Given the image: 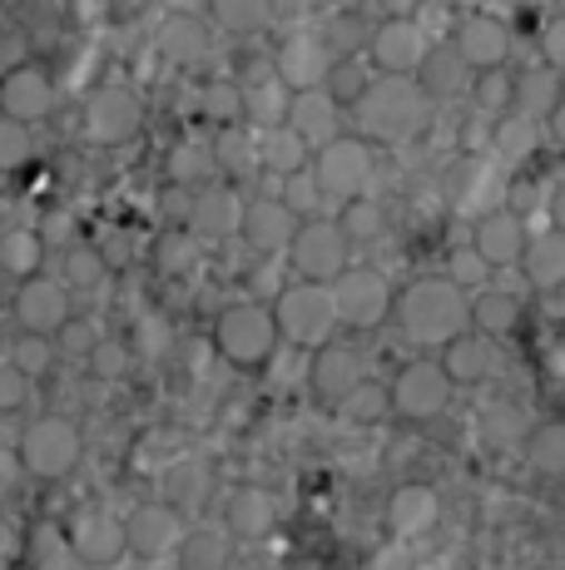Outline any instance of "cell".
Returning <instances> with one entry per match:
<instances>
[{
	"label": "cell",
	"instance_id": "1",
	"mask_svg": "<svg viewBox=\"0 0 565 570\" xmlns=\"http://www.w3.org/2000/svg\"><path fill=\"white\" fill-rule=\"evenodd\" d=\"M397 333L417 347H447L462 333H472V298L462 288H452L442 273L432 278H412L402 293H393V313Z\"/></svg>",
	"mask_w": 565,
	"mask_h": 570
},
{
	"label": "cell",
	"instance_id": "2",
	"mask_svg": "<svg viewBox=\"0 0 565 570\" xmlns=\"http://www.w3.org/2000/svg\"><path fill=\"white\" fill-rule=\"evenodd\" d=\"M357 115V139H363L367 149L373 145H402V139L422 135L432 119V100L422 95L417 80H387V75H377L373 85H367V95L353 105Z\"/></svg>",
	"mask_w": 565,
	"mask_h": 570
},
{
	"label": "cell",
	"instance_id": "3",
	"mask_svg": "<svg viewBox=\"0 0 565 570\" xmlns=\"http://www.w3.org/2000/svg\"><path fill=\"white\" fill-rule=\"evenodd\" d=\"M274 333L278 343H293V347H328L333 333H338V317H333V298L328 288H318V283H288V288H278L274 308Z\"/></svg>",
	"mask_w": 565,
	"mask_h": 570
},
{
	"label": "cell",
	"instance_id": "4",
	"mask_svg": "<svg viewBox=\"0 0 565 570\" xmlns=\"http://www.w3.org/2000/svg\"><path fill=\"white\" fill-rule=\"evenodd\" d=\"M20 456V471H30V476L40 481H65L75 466H80L85 456V436L80 426L70 422V416H36V422L26 426V436H20L16 446Z\"/></svg>",
	"mask_w": 565,
	"mask_h": 570
},
{
	"label": "cell",
	"instance_id": "5",
	"mask_svg": "<svg viewBox=\"0 0 565 570\" xmlns=\"http://www.w3.org/2000/svg\"><path fill=\"white\" fill-rule=\"evenodd\" d=\"M308 174L318 184L323 199H338V204H353L367 194L377 174V149H367L357 135H338L333 145H323L318 155L308 159Z\"/></svg>",
	"mask_w": 565,
	"mask_h": 570
},
{
	"label": "cell",
	"instance_id": "6",
	"mask_svg": "<svg viewBox=\"0 0 565 570\" xmlns=\"http://www.w3.org/2000/svg\"><path fill=\"white\" fill-rule=\"evenodd\" d=\"M328 298H333L338 327L373 333V327H383L387 313H393V283L377 268H367V263H353V268H343L338 278L328 283Z\"/></svg>",
	"mask_w": 565,
	"mask_h": 570
},
{
	"label": "cell",
	"instance_id": "7",
	"mask_svg": "<svg viewBox=\"0 0 565 570\" xmlns=\"http://www.w3.org/2000/svg\"><path fill=\"white\" fill-rule=\"evenodd\" d=\"M214 347L234 367H264L278 347L274 317H268L264 303H228L219 323H214Z\"/></svg>",
	"mask_w": 565,
	"mask_h": 570
},
{
	"label": "cell",
	"instance_id": "8",
	"mask_svg": "<svg viewBox=\"0 0 565 570\" xmlns=\"http://www.w3.org/2000/svg\"><path fill=\"white\" fill-rule=\"evenodd\" d=\"M145 129V100L125 85H100V90L85 95L80 105V135L95 149H119Z\"/></svg>",
	"mask_w": 565,
	"mask_h": 570
},
{
	"label": "cell",
	"instance_id": "9",
	"mask_svg": "<svg viewBox=\"0 0 565 570\" xmlns=\"http://www.w3.org/2000/svg\"><path fill=\"white\" fill-rule=\"evenodd\" d=\"M288 263L298 268V283L328 288L343 268H353V244L343 238V228L333 224V218H308V224H298V234H293Z\"/></svg>",
	"mask_w": 565,
	"mask_h": 570
},
{
	"label": "cell",
	"instance_id": "10",
	"mask_svg": "<svg viewBox=\"0 0 565 570\" xmlns=\"http://www.w3.org/2000/svg\"><path fill=\"white\" fill-rule=\"evenodd\" d=\"M65 546L85 570L119 566L125 561V517H115L110 507H80L65 525Z\"/></svg>",
	"mask_w": 565,
	"mask_h": 570
},
{
	"label": "cell",
	"instance_id": "11",
	"mask_svg": "<svg viewBox=\"0 0 565 570\" xmlns=\"http://www.w3.org/2000/svg\"><path fill=\"white\" fill-rule=\"evenodd\" d=\"M427 50H432L427 30L407 16H393L383 26H373V40H367L373 60L367 65H373V75H387V80H412L422 70V60H427Z\"/></svg>",
	"mask_w": 565,
	"mask_h": 570
},
{
	"label": "cell",
	"instance_id": "12",
	"mask_svg": "<svg viewBox=\"0 0 565 570\" xmlns=\"http://www.w3.org/2000/svg\"><path fill=\"white\" fill-rule=\"evenodd\" d=\"M447 402H452V382L442 377V367L432 357L407 363L387 387V412H397L402 422H432V416L447 412Z\"/></svg>",
	"mask_w": 565,
	"mask_h": 570
},
{
	"label": "cell",
	"instance_id": "13",
	"mask_svg": "<svg viewBox=\"0 0 565 570\" xmlns=\"http://www.w3.org/2000/svg\"><path fill=\"white\" fill-rule=\"evenodd\" d=\"M56 109V75L46 65H10L0 75V119L10 125H40V119Z\"/></svg>",
	"mask_w": 565,
	"mask_h": 570
},
{
	"label": "cell",
	"instance_id": "14",
	"mask_svg": "<svg viewBox=\"0 0 565 570\" xmlns=\"http://www.w3.org/2000/svg\"><path fill=\"white\" fill-rule=\"evenodd\" d=\"M274 75L288 85V95H303V90H323L333 70V50L323 46L318 30H288L274 50Z\"/></svg>",
	"mask_w": 565,
	"mask_h": 570
},
{
	"label": "cell",
	"instance_id": "15",
	"mask_svg": "<svg viewBox=\"0 0 565 570\" xmlns=\"http://www.w3.org/2000/svg\"><path fill=\"white\" fill-rule=\"evenodd\" d=\"M452 55L466 65V70H476V75L502 70V65L511 60V30H506V20L486 16V10H472V16H462V20H456V30H452Z\"/></svg>",
	"mask_w": 565,
	"mask_h": 570
},
{
	"label": "cell",
	"instance_id": "16",
	"mask_svg": "<svg viewBox=\"0 0 565 570\" xmlns=\"http://www.w3.org/2000/svg\"><path fill=\"white\" fill-rule=\"evenodd\" d=\"M75 317L70 293L60 288V278H26L16 288V323L30 337H56Z\"/></svg>",
	"mask_w": 565,
	"mask_h": 570
},
{
	"label": "cell",
	"instance_id": "17",
	"mask_svg": "<svg viewBox=\"0 0 565 570\" xmlns=\"http://www.w3.org/2000/svg\"><path fill=\"white\" fill-rule=\"evenodd\" d=\"M179 535H184L179 511H169L165 501H145L125 521V556L135 551L139 561H159V556H169L179 546Z\"/></svg>",
	"mask_w": 565,
	"mask_h": 570
},
{
	"label": "cell",
	"instance_id": "18",
	"mask_svg": "<svg viewBox=\"0 0 565 570\" xmlns=\"http://www.w3.org/2000/svg\"><path fill=\"white\" fill-rule=\"evenodd\" d=\"M363 382H367V367H363V353H357V347L328 343V347H318V353H313V363H308L313 397L343 402V397H353Z\"/></svg>",
	"mask_w": 565,
	"mask_h": 570
},
{
	"label": "cell",
	"instance_id": "19",
	"mask_svg": "<svg viewBox=\"0 0 565 570\" xmlns=\"http://www.w3.org/2000/svg\"><path fill=\"white\" fill-rule=\"evenodd\" d=\"M293 234H298V218H293L288 208L274 199V194H268V199L244 204V218H238V238H244L254 254H264V258L288 254Z\"/></svg>",
	"mask_w": 565,
	"mask_h": 570
},
{
	"label": "cell",
	"instance_id": "20",
	"mask_svg": "<svg viewBox=\"0 0 565 570\" xmlns=\"http://www.w3.org/2000/svg\"><path fill=\"white\" fill-rule=\"evenodd\" d=\"M521 248H526V224H521L516 208H492V214L476 218L472 254L482 258L486 268H511V263H521Z\"/></svg>",
	"mask_w": 565,
	"mask_h": 570
},
{
	"label": "cell",
	"instance_id": "21",
	"mask_svg": "<svg viewBox=\"0 0 565 570\" xmlns=\"http://www.w3.org/2000/svg\"><path fill=\"white\" fill-rule=\"evenodd\" d=\"M238 218H244V199L234 189H194V204H189V228L184 234L194 244H219V238H234L238 234Z\"/></svg>",
	"mask_w": 565,
	"mask_h": 570
},
{
	"label": "cell",
	"instance_id": "22",
	"mask_svg": "<svg viewBox=\"0 0 565 570\" xmlns=\"http://www.w3.org/2000/svg\"><path fill=\"white\" fill-rule=\"evenodd\" d=\"M282 125H288L293 135L308 145V155H318L323 145H333L338 135H347V129H343V109L333 105L323 90L293 95V100H288V119H282Z\"/></svg>",
	"mask_w": 565,
	"mask_h": 570
},
{
	"label": "cell",
	"instance_id": "23",
	"mask_svg": "<svg viewBox=\"0 0 565 570\" xmlns=\"http://www.w3.org/2000/svg\"><path fill=\"white\" fill-rule=\"evenodd\" d=\"M442 521V497L427 481H402V487L387 497V525L402 535V541H417V535L437 531Z\"/></svg>",
	"mask_w": 565,
	"mask_h": 570
},
{
	"label": "cell",
	"instance_id": "24",
	"mask_svg": "<svg viewBox=\"0 0 565 570\" xmlns=\"http://www.w3.org/2000/svg\"><path fill=\"white\" fill-rule=\"evenodd\" d=\"M238 95H244V125L248 129H274L288 119V85L274 75V65H258L248 80H238Z\"/></svg>",
	"mask_w": 565,
	"mask_h": 570
},
{
	"label": "cell",
	"instance_id": "25",
	"mask_svg": "<svg viewBox=\"0 0 565 570\" xmlns=\"http://www.w3.org/2000/svg\"><path fill=\"white\" fill-rule=\"evenodd\" d=\"M432 363L442 367V377H447L452 387H476V382H486L496 372V347L476 333H462L456 343L442 347V357H432Z\"/></svg>",
	"mask_w": 565,
	"mask_h": 570
},
{
	"label": "cell",
	"instance_id": "26",
	"mask_svg": "<svg viewBox=\"0 0 565 570\" xmlns=\"http://www.w3.org/2000/svg\"><path fill=\"white\" fill-rule=\"evenodd\" d=\"M224 525H228L224 535H234V541H248V546L264 541V535H274V525H278L274 497H268V491H258V487L234 491V497H228V507H224Z\"/></svg>",
	"mask_w": 565,
	"mask_h": 570
},
{
	"label": "cell",
	"instance_id": "27",
	"mask_svg": "<svg viewBox=\"0 0 565 570\" xmlns=\"http://www.w3.org/2000/svg\"><path fill=\"white\" fill-rule=\"evenodd\" d=\"M521 263H526L531 288H541V293L561 288V278H565V238L556 234V228H546V234H526Z\"/></svg>",
	"mask_w": 565,
	"mask_h": 570
},
{
	"label": "cell",
	"instance_id": "28",
	"mask_svg": "<svg viewBox=\"0 0 565 570\" xmlns=\"http://www.w3.org/2000/svg\"><path fill=\"white\" fill-rule=\"evenodd\" d=\"M214 169H224L228 179H248L258 174V135L248 125H224L214 129V145H209Z\"/></svg>",
	"mask_w": 565,
	"mask_h": 570
},
{
	"label": "cell",
	"instance_id": "29",
	"mask_svg": "<svg viewBox=\"0 0 565 570\" xmlns=\"http://www.w3.org/2000/svg\"><path fill=\"white\" fill-rule=\"evenodd\" d=\"M228 561H234V546H228L224 531H209V525L184 531L179 546H174V566L179 570H228Z\"/></svg>",
	"mask_w": 565,
	"mask_h": 570
},
{
	"label": "cell",
	"instance_id": "30",
	"mask_svg": "<svg viewBox=\"0 0 565 570\" xmlns=\"http://www.w3.org/2000/svg\"><path fill=\"white\" fill-rule=\"evenodd\" d=\"M531 436V416L516 407V402L496 397L482 407V442L492 446V452H521Z\"/></svg>",
	"mask_w": 565,
	"mask_h": 570
},
{
	"label": "cell",
	"instance_id": "31",
	"mask_svg": "<svg viewBox=\"0 0 565 570\" xmlns=\"http://www.w3.org/2000/svg\"><path fill=\"white\" fill-rule=\"evenodd\" d=\"M258 135V169L278 174V179H288V174L308 169V145H303L298 135H293L288 125H274V129H254Z\"/></svg>",
	"mask_w": 565,
	"mask_h": 570
},
{
	"label": "cell",
	"instance_id": "32",
	"mask_svg": "<svg viewBox=\"0 0 565 570\" xmlns=\"http://www.w3.org/2000/svg\"><path fill=\"white\" fill-rule=\"evenodd\" d=\"M46 268V244L36 228H0V273L6 278H40Z\"/></svg>",
	"mask_w": 565,
	"mask_h": 570
},
{
	"label": "cell",
	"instance_id": "33",
	"mask_svg": "<svg viewBox=\"0 0 565 570\" xmlns=\"http://www.w3.org/2000/svg\"><path fill=\"white\" fill-rule=\"evenodd\" d=\"M521 323V298L516 293H506V288H482L472 298V333L476 337H506L511 327Z\"/></svg>",
	"mask_w": 565,
	"mask_h": 570
},
{
	"label": "cell",
	"instance_id": "34",
	"mask_svg": "<svg viewBox=\"0 0 565 570\" xmlns=\"http://www.w3.org/2000/svg\"><path fill=\"white\" fill-rule=\"evenodd\" d=\"M556 95H561V85L551 70H531V75H516V80H511V109H516L521 119H531V125L556 109Z\"/></svg>",
	"mask_w": 565,
	"mask_h": 570
},
{
	"label": "cell",
	"instance_id": "35",
	"mask_svg": "<svg viewBox=\"0 0 565 570\" xmlns=\"http://www.w3.org/2000/svg\"><path fill=\"white\" fill-rule=\"evenodd\" d=\"M412 80H417L422 95L437 105V100H452V95L466 85V65L456 60L452 50H427V60H422V70L412 75Z\"/></svg>",
	"mask_w": 565,
	"mask_h": 570
},
{
	"label": "cell",
	"instance_id": "36",
	"mask_svg": "<svg viewBox=\"0 0 565 570\" xmlns=\"http://www.w3.org/2000/svg\"><path fill=\"white\" fill-rule=\"evenodd\" d=\"M373 80H377L373 65H367L363 55H347V60H333L328 80H323V95H328L338 109H353L367 95V85H373Z\"/></svg>",
	"mask_w": 565,
	"mask_h": 570
},
{
	"label": "cell",
	"instance_id": "37",
	"mask_svg": "<svg viewBox=\"0 0 565 570\" xmlns=\"http://www.w3.org/2000/svg\"><path fill=\"white\" fill-rule=\"evenodd\" d=\"M125 347H129V357H139V363H159V357H169V347H174V327H169V317L165 313H139L135 323H129V337H125Z\"/></svg>",
	"mask_w": 565,
	"mask_h": 570
},
{
	"label": "cell",
	"instance_id": "38",
	"mask_svg": "<svg viewBox=\"0 0 565 570\" xmlns=\"http://www.w3.org/2000/svg\"><path fill=\"white\" fill-rule=\"evenodd\" d=\"M159 50H165V60H174V65H199L204 55H209V30L194 16H174L165 26V36H159Z\"/></svg>",
	"mask_w": 565,
	"mask_h": 570
},
{
	"label": "cell",
	"instance_id": "39",
	"mask_svg": "<svg viewBox=\"0 0 565 570\" xmlns=\"http://www.w3.org/2000/svg\"><path fill=\"white\" fill-rule=\"evenodd\" d=\"M214 174V159H209V145H194V139H184V145L169 149L165 159V179L174 189H204Z\"/></svg>",
	"mask_w": 565,
	"mask_h": 570
},
{
	"label": "cell",
	"instance_id": "40",
	"mask_svg": "<svg viewBox=\"0 0 565 570\" xmlns=\"http://www.w3.org/2000/svg\"><path fill=\"white\" fill-rule=\"evenodd\" d=\"M526 462L531 471H541V476H551L556 481L561 471H565V426L561 422H541V426H531V436H526Z\"/></svg>",
	"mask_w": 565,
	"mask_h": 570
},
{
	"label": "cell",
	"instance_id": "41",
	"mask_svg": "<svg viewBox=\"0 0 565 570\" xmlns=\"http://www.w3.org/2000/svg\"><path fill=\"white\" fill-rule=\"evenodd\" d=\"M199 258H204V248L194 244L184 228L155 238V273H159V278H189V273L199 268Z\"/></svg>",
	"mask_w": 565,
	"mask_h": 570
},
{
	"label": "cell",
	"instance_id": "42",
	"mask_svg": "<svg viewBox=\"0 0 565 570\" xmlns=\"http://www.w3.org/2000/svg\"><path fill=\"white\" fill-rule=\"evenodd\" d=\"M318 36H323V46L333 50V60H347V55H357L367 40H373V20L343 10V16H328V26H323Z\"/></svg>",
	"mask_w": 565,
	"mask_h": 570
},
{
	"label": "cell",
	"instance_id": "43",
	"mask_svg": "<svg viewBox=\"0 0 565 570\" xmlns=\"http://www.w3.org/2000/svg\"><path fill=\"white\" fill-rule=\"evenodd\" d=\"M199 115L209 119L214 129L224 125H244V95H238V80H209L199 90Z\"/></svg>",
	"mask_w": 565,
	"mask_h": 570
},
{
	"label": "cell",
	"instance_id": "44",
	"mask_svg": "<svg viewBox=\"0 0 565 570\" xmlns=\"http://www.w3.org/2000/svg\"><path fill=\"white\" fill-rule=\"evenodd\" d=\"M333 224L343 228L347 244H373V238L387 234V214H383V204H377V199H353V204H343V218H333Z\"/></svg>",
	"mask_w": 565,
	"mask_h": 570
},
{
	"label": "cell",
	"instance_id": "45",
	"mask_svg": "<svg viewBox=\"0 0 565 570\" xmlns=\"http://www.w3.org/2000/svg\"><path fill=\"white\" fill-rule=\"evenodd\" d=\"M274 199L288 208L298 224H308V218H323L318 208H323V194H318V184H313V174L308 169H298V174H288V179H278V194Z\"/></svg>",
	"mask_w": 565,
	"mask_h": 570
},
{
	"label": "cell",
	"instance_id": "46",
	"mask_svg": "<svg viewBox=\"0 0 565 570\" xmlns=\"http://www.w3.org/2000/svg\"><path fill=\"white\" fill-rule=\"evenodd\" d=\"M204 466H194V462H179V466H169L165 471V507L169 511H194L204 501Z\"/></svg>",
	"mask_w": 565,
	"mask_h": 570
},
{
	"label": "cell",
	"instance_id": "47",
	"mask_svg": "<svg viewBox=\"0 0 565 570\" xmlns=\"http://www.w3.org/2000/svg\"><path fill=\"white\" fill-rule=\"evenodd\" d=\"M90 248H95V258H100L105 273H119L135 263V234H129L125 224H100L90 238Z\"/></svg>",
	"mask_w": 565,
	"mask_h": 570
},
{
	"label": "cell",
	"instance_id": "48",
	"mask_svg": "<svg viewBox=\"0 0 565 570\" xmlns=\"http://www.w3.org/2000/svg\"><path fill=\"white\" fill-rule=\"evenodd\" d=\"M50 363H56V347H50V337H30V333H20L16 343H10V367H16L26 382L46 377Z\"/></svg>",
	"mask_w": 565,
	"mask_h": 570
},
{
	"label": "cell",
	"instance_id": "49",
	"mask_svg": "<svg viewBox=\"0 0 565 570\" xmlns=\"http://www.w3.org/2000/svg\"><path fill=\"white\" fill-rule=\"evenodd\" d=\"M129 363H135V357H129V347L119 343V337H100V343L85 353V367H90L95 382H119L129 372Z\"/></svg>",
	"mask_w": 565,
	"mask_h": 570
},
{
	"label": "cell",
	"instance_id": "50",
	"mask_svg": "<svg viewBox=\"0 0 565 570\" xmlns=\"http://www.w3.org/2000/svg\"><path fill=\"white\" fill-rule=\"evenodd\" d=\"M100 283H105V268H100V258H95L90 244L65 248V283H60L65 293H70V288L90 293V288H100Z\"/></svg>",
	"mask_w": 565,
	"mask_h": 570
},
{
	"label": "cell",
	"instance_id": "51",
	"mask_svg": "<svg viewBox=\"0 0 565 570\" xmlns=\"http://www.w3.org/2000/svg\"><path fill=\"white\" fill-rule=\"evenodd\" d=\"M30 159H36V135H30L26 125H10V119H0V174L30 169Z\"/></svg>",
	"mask_w": 565,
	"mask_h": 570
},
{
	"label": "cell",
	"instance_id": "52",
	"mask_svg": "<svg viewBox=\"0 0 565 570\" xmlns=\"http://www.w3.org/2000/svg\"><path fill=\"white\" fill-rule=\"evenodd\" d=\"M486 273H492V268H486V263L472 254V244H462V248H452V254H447V268H442V278H447L452 288H462L466 298H472V288H482Z\"/></svg>",
	"mask_w": 565,
	"mask_h": 570
},
{
	"label": "cell",
	"instance_id": "53",
	"mask_svg": "<svg viewBox=\"0 0 565 570\" xmlns=\"http://www.w3.org/2000/svg\"><path fill=\"white\" fill-rule=\"evenodd\" d=\"M338 407L353 416V422H377V416H387V387H377V382H363V387H357L353 397H343Z\"/></svg>",
	"mask_w": 565,
	"mask_h": 570
},
{
	"label": "cell",
	"instance_id": "54",
	"mask_svg": "<svg viewBox=\"0 0 565 570\" xmlns=\"http://www.w3.org/2000/svg\"><path fill=\"white\" fill-rule=\"evenodd\" d=\"M95 343H100V337L90 333V323H85V317H70V323H65L60 333L50 337V347H56V357H80V363H85V353H90Z\"/></svg>",
	"mask_w": 565,
	"mask_h": 570
},
{
	"label": "cell",
	"instance_id": "55",
	"mask_svg": "<svg viewBox=\"0 0 565 570\" xmlns=\"http://www.w3.org/2000/svg\"><path fill=\"white\" fill-rule=\"evenodd\" d=\"M214 20L228 30H238V36H254V30H264L268 20H274V10L264 6H214Z\"/></svg>",
	"mask_w": 565,
	"mask_h": 570
},
{
	"label": "cell",
	"instance_id": "56",
	"mask_svg": "<svg viewBox=\"0 0 565 570\" xmlns=\"http://www.w3.org/2000/svg\"><path fill=\"white\" fill-rule=\"evenodd\" d=\"M40 244H56V248H75V238H80V224H75L70 208H46V218H40Z\"/></svg>",
	"mask_w": 565,
	"mask_h": 570
},
{
	"label": "cell",
	"instance_id": "57",
	"mask_svg": "<svg viewBox=\"0 0 565 570\" xmlns=\"http://www.w3.org/2000/svg\"><path fill=\"white\" fill-rule=\"evenodd\" d=\"M531 139H536V125H531V119H521V115H511V119L496 125V145H502L506 159H526Z\"/></svg>",
	"mask_w": 565,
	"mask_h": 570
},
{
	"label": "cell",
	"instance_id": "58",
	"mask_svg": "<svg viewBox=\"0 0 565 570\" xmlns=\"http://www.w3.org/2000/svg\"><path fill=\"white\" fill-rule=\"evenodd\" d=\"M476 105L486 109V119L506 115V109H511V75H502V70L482 75V80H476Z\"/></svg>",
	"mask_w": 565,
	"mask_h": 570
},
{
	"label": "cell",
	"instance_id": "59",
	"mask_svg": "<svg viewBox=\"0 0 565 570\" xmlns=\"http://www.w3.org/2000/svg\"><path fill=\"white\" fill-rule=\"evenodd\" d=\"M30 402V382L10 363H0V412H20Z\"/></svg>",
	"mask_w": 565,
	"mask_h": 570
},
{
	"label": "cell",
	"instance_id": "60",
	"mask_svg": "<svg viewBox=\"0 0 565 570\" xmlns=\"http://www.w3.org/2000/svg\"><path fill=\"white\" fill-rule=\"evenodd\" d=\"M36 570H85V566L75 561L70 546H65V541H40V551H36Z\"/></svg>",
	"mask_w": 565,
	"mask_h": 570
},
{
	"label": "cell",
	"instance_id": "61",
	"mask_svg": "<svg viewBox=\"0 0 565 570\" xmlns=\"http://www.w3.org/2000/svg\"><path fill=\"white\" fill-rule=\"evenodd\" d=\"M16 551H20V531H16V525H10L6 517H0V561H10Z\"/></svg>",
	"mask_w": 565,
	"mask_h": 570
},
{
	"label": "cell",
	"instance_id": "62",
	"mask_svg": "<svg viewBox=\"0 0 565 570\" xmlns=\"http://www.w3.org/2000/svg\"><path fill=\"white\" fill-rule=\"evenodd\" d=\"M16 476H20V456L10 452V446H0V491H6Z\"/></svg>",
	"mask_w": 565,
	"mask_h": 570
},
{
	"label": "cell",
	"instance_id": "63",
	"mask_svg": "<svg viewBox=\"0 0 565 570\" xmlns=\"http://www.w3.org/2000/svg\"><path fill=\"white\" fill-rule=\"evenodd\" d=\"M0 317H6V308H0Z\"/></svg>",
	"mask_w": 565,
	"mask_h": 570
}]
</instances>
